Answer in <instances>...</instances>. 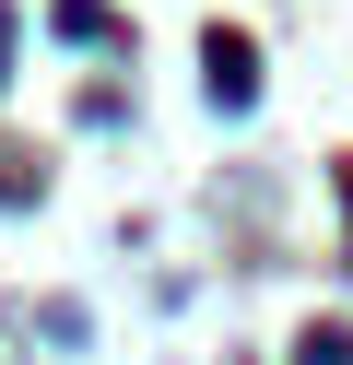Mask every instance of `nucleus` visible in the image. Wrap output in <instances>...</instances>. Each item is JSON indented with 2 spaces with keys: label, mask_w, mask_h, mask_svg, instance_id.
<instances>
[{
  "label": "nucleus",
  "mask_w": 353,
  "mask_h": 365,
  "mask_svg": "<svg viewBox=\"0 0 353 365\" xmlns=\"http://www.w3.org/2000/svg\"><path fill=\"white\" fill-rule=\"evenodd\" d=\"M212 95L247 106V36H212Z\"/></svg>",
  "instance_id": "1"
}]
</instances>
